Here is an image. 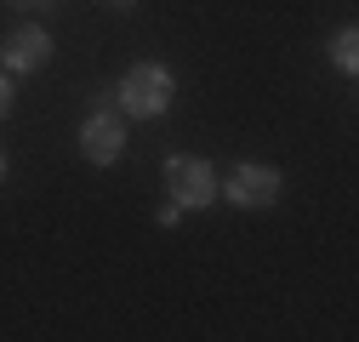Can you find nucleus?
<instances>
[{
	"label": "nucleus",
	"instance_id": "obj_2",
	"mask_svg": "<svg viewBox=\"0 0 359 342\" xmlns=\"http://www.w3.org/2000/svg\"><path fill=\"white\" fill-rule=\"evenodd\" d=\"M165 189H171V200L183 205V211H200V205L217 200V171H211L205 160L171 154V160H165Z\"/></svg>",
	"mask_w": 359,
	"mask_h": 342
},
{
	"label": "nucleus",
	"instance_id": "obj_7",
	"mask_svg": "<svg viewBox=\"0 0 359 342\" xmlns=\"http://www.w3.org/2000/svg\"><path fill=\"white\" fill-rule=\"evenodd\" d=\"M6 109H12V74L0 69V114H6Z\"/></svg>",
	"mask_w": 359,
	"mask_h": 342
},
{
	"label": "nucleus",
	"instance_id": "obj_6",
	"mask_svg": "<svg viewBox=\"0 0 359 342\" xmlns=\"http://www.w3.org/2000/svg\"><path fill=\"white\" fill-rule=\"evenodd\" d=\"M331 63H337L342 74H353V69H359V29H353V23L331 34Z\"/></svg>",
	"mask_w": 359,
	"mask_h": 342
},
{
	"label": "nucleus",
	"instance_id": "obj_4",
	"mask_svg": "<svg viewBox=\"0 0 359 342\" xmlns=\"http://www.w3.org/2000/svg\"><path fill=\"white\" fill-rule=\"evenodd\" d=\"M280 189H285V177H280L274 165H257V160L234 165V171H229V183H222V194H229L234 205H245V211L274 205V200H280Z\"/></svg>",
	"mask_w": 359,
	"mask_h": 342
},
{
	"label": "nucleus",
	"instance_id": "obj_5",
	"mask_svg": "<svg viewBox=\"0 0 359 342\" xmlns=\"http://www.w3.org/2000/svg\"><path fill=\"white\" fill-rule=\"evenodd\" d=\"M46 57H52V34L40 23H18L6 40H0V69L6 74H34Z\"/></svg>",
	"mask_w": 359,
	"mask_h": 342
},
{
	"label": "nucleus",
	"instance_id": "obj_10",
	"mask_svg": "<svg viewBox=\"0 0 359 342\" xmlns=\"http://www.w3.org/2000/svg\"><path fill=\"white\" fill-rule=\"evenodd\" d=\"M114 6H131V0H114Z\"/></svg>",
	"mask_w": 359,
	"mask_h": 342
},
{
	"label": "nucleus",
	"instance_id": "obj_3",
	"mask_svg": "<svg viewBox=\"0 0 359 342\" xmlns=\"http://www.w3.org/2000/svg\"><path fill=\"white\" fill-rule=\"evenodd\" d=\"M109 103L114 97H97V109L86 114V125H80V154L92 160V165H114L120 149H126V125H120V114Z\"/></svg>",
	"mask_w": 359,
	"mask_h": 342
},
{
	"label": "nucleus",
	"instance_id": "obj_1",
	"mask_svg": "<svg viewBox=\"0 0 359 342\" xmlns=\"http://www.w3.org/2000/svg\"><path fill=\"white\" fill-rule=\"evenodd\" d=\"M171 92H177V80H171V69H165V63H137V69L120 80L114 103H120L126 114H137V120H154V114H165V109H171Z\"/></svg>",
	"mask_w": 359,
	"mask_h": 342
},
{
	"label": "nucleus",
	"instance_id": "obj_8",
	"mask_svg": "<svg viewBox=\"0 0 359 342\" xmlns=\"http://www.w3.org/2000/svg\"><path fill=\"white\" fill-rule=\"evenodd\" d=\"M29 6H34V12H46V6H57V0H29Z\"/></svg>",
	"mask_w": 359,
	"mask_h": 342
},
{
	"label": "nucleus",
	"instance_id": "obj_9",
	"mask_svg": "<svg viewBox=\"0 0 359 342\" xmlns=\"http://www.w3.org/2000/svg\"><path fill=\"white\" fill-rule=\"evenodd\" d=\"M0 177H6V154H0Z\"/></svg>",
	"mask_w": 359,
	"mask_h": 342
}]
</instances>
